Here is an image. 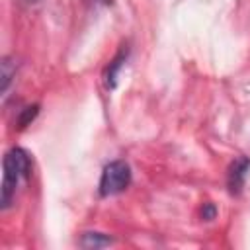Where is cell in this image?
Segmentation results:
<instances>
[{
  "instance_id": "cell-1",
  "label": "cell",
  "mask_w": 250,
  "mask_h": 250,
  "mask_svg": "<svg viewBox=\"0 0 250 250\" xmlns=\"http://www.w3.org/2000/svg\"><path fill=\"white\" fill-rule=\"evenodd\" d=\"M29 172H31V160L23 148L14 146L4 154L2 195H0V207L2 209H8L12 205V199H14V193H16L20 180L27 178Z\"/></svg>"
},
{
  "instance_id": "cell-2",
  "label": "cell",
  "mask_w": 250,
  "mask_h": 250,
  "mask_svg": "<svg viewBox=\"0 0 250 250\" xmlns=\"http://www.w3.org/2000/svg\"><path fill=\"white\" fill-rule=\"evenodd\" d=\"M131 184V168L127 162L123 160H113L109 162L100 178V195L102 197H109V195H117L123 189H127Z\"/></svg>"
},
{
  "instance_id": "cell-3",
  "label": "cell",
  "mask_w": 250,
  "mask_h": 250,
  "mask_svg": "<svg viewBox=\"0 0 250 250\" xmlns=\"http://www.w3.org/2000/svg\"><path fill=\"white\" fill-rule=\"evenodd\" d=\"M248 172H250V160H246V158H238L230 166V170H229V189H230V193H240Z\"/></svg>"
},
{
  "instance_id": "cell-4",
  "label": "cell",
  "mask_w": 250,
  "mask_h": 250,
  "mask_svg": "<svg viewBox=\"0 0 250 250\" xmlns=\"http://www.w3.org/2000/svg\"><path fill=\"white\" fill-rule=\"evenodd\" d=\"M125 61H127V49H121V51L111 59V62L107 64L105 74H104V80H105V88H107V90H115V86H117V76H119V70L123 68Z\"/></svg>"
},
{
  "instance_id": "cell-5",
  "label": "cell",
  "mask_w": 250,
  "mask_h": 250,
  "mask_svg": "<svg viewBox=\"0 0 250 250\" xmlns=\"http://www.w3.org/2000/svg\"><path fill=\"white\" fill-rule=\"evenodd\" d=\"M113 242L111 236L104 234V232H84L82 238H80V246L82 248H88V250H96V248H104V246H109Z\"/></svg>"
},
{
  "instance_id": "cell-6",
  "label": "cell",
  "mask_w": 250,
  "mask_h": 250,
  "mask_svg": "<svg viewBox=\"0 0 250 250\" xmlns=\"http://www.w3.org/2000/svg\"><path fill=\"white\" fill-rule=\"evenodd\" d=\"M14 74H16V61L12 57H2L0 61V92L2 94L8 92Z\"/></svg>"
},
{
  "instance_id": "cell-7",
  "label": "cell",
  "mask_w": 250,
  "mask_h": 250,
  "mask_svg": "<svg viewBox=\"0 0 250 250\" xmlns=\"http://www.w3.org/2000/svg\"><path fill=\"white\" fill-rule=\"evenodd\" d=\"M37 113H39V105H37V104L23 107V109H21V113H20V117H18V127H20V129L27 127V125L37 117Z\"/></svg>"
},
{
  "instance_id": "cell-8",
  "label": "cell",
  "mask_w": 250,
  "mask_h": 250,
  "mask_svg": "<svg viewBox=\"0 0 250 250\" xmlns=\"http://www.w3.org/2000/svg\"><path fill=\"white\" fill-rule=\"evenodd\" d=\"M201 215H203V219H207V221L215 219V215H217L215 205H213V203H205V205H203V209H201Z\"/></svg>"
}]
</instances>
